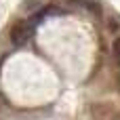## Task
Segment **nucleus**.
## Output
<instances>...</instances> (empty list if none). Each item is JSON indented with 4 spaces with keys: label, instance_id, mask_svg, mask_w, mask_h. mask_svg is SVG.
I'll return each instance as SVG.
<instances>
[{
    "label": "nucleus",
    "instance_id": "20e7f679",
    "mask_svg": "<svg viewBox=\"0 0 120 120\" xmlns=\"http://www.w3.org/2000/svg\"><path fill=\"white\" fill-rule=\"evenodd\" d=\"M112 57H114L116 63H120V36L114 40V44H112Z\"/></svg>",
    "mask_w": 120,
    "mask_h": 120
},
{
    "label": "nucleus",
    "instance_id": "39448f33",
    "mask_svg": "<svg viewBox=\"0 0 120 120\" xmlns=\"http://www.w3.org/2000/svg\"><path fill=\"white\" fill-rule=\"evenodd\" d=\"M116 89L120 91V74H118V78H116Z\"/></svg>",
    "mask_w": 120,
    "mask_h": 120
},
{
    "label": "nucleus",
    "instance_id": "f257e3e1",
    "mask_svg": "<svg viewBox=\"0 0 120 120\" xmlns=\"http://www.w3.org/2000/svg\"><path fill=\"white\" fill-rule=\"evenodd\" d=\"M32 34H34V27H32L27 21H19V23H15V25L11 27V42H13L15 46H23V44L32 38Z\"/></svg>",
    "mask_w": 120,
    "mask_h": 120
},
{
    "label": "nucleus",
    "instance_id": "423d86ee",
    "mask_svg": "<svg viewBox=\"0 0 120 120\" xmlns=\"http://www.w3.org/2000/svg\"><path fill=\"white\" fill-rule=\"evenodd\" d=\"M114 120H120V112H118V114H116V116H114Z\"/></svg>",
    "mask_w": 120,
    "mask_h": 120
},
{
    "label": "nucleus",
    "instance_id": "7ed1b4c3",
    "mask_svg": "<svg viewBox=\"0 0 120 120\" xmlns=\"http://www.w3.org/2000/svg\"><path fill=\"white\" fill-rule=\"evenodd\" d=\"M36 4H42V0H23L21 2V11L23 13H32V11H36Z\"/></svg>",
    "mask_w": 120,
    "mask_h": 120
},
{
    "label": "nucleus",
    "instance_id": "f03ea898",
    "mask_svg": "<svg viewBox=\"0 0 120 120\" xmlns=\"http://www.w3.org/2000/svg\"><path fill=\"white\" fill-rule=\"evenodd\" d=\"M70 2H74V4H78V6H84V8H89L91 13H95V15L101 13V2H99V0H70Z\"/></svg>",
    "mask_w": 120,
    "mask_h": 120
}]
</instances>
